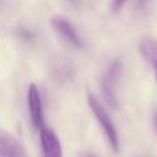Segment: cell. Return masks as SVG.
Here are the masks:
<instances>
[{
  "mask_svg": "<svg viewBox=\"0 0 157 157\" xmlns=\"http://www.w3.org/2000/svg\"><path fill=\"white\" fill-rule=\"evenodd\" d=\"M88 104H90V108L93 112L96 119L99 121L102 129L104 130V134H105L107 139L109 140V144H110L113 151L119 152V137H118L117 129L114 128V124L112 123L109 115L107 114V112L104 110V108L102 107L99 101L92 93H88Z\"/></svg>",
  "mask_w": 157,
  "mask_h": 157,
  "instance_id": "cell-1",
  "label": "cell"
},
{
  "mask_svg": "<svg viewBox=\"0 0 157 157\" xmlns=\"http://www.w3.org/2000/svg\"><path fill=\"white\" fill-rule=\"evenodd\" d=\"M120 72H121L120 63L113 61L109 65V67L107 69V71L103 76V80H102L103 94H104L108 104L113 108H117V105H118V101H117V96H115V87H117V83L119 81Z\"/></svg>",
  "mask_w": 157,
  "mask_h": 157,
  "instance_id": "cell-2",
  "label": "cell"
},
{
  "mask_svg": "<svg viewBox=\"0 0 157 157\" xmlns=\"http://www.w3.org/2000/svg\"><path fill=\"white\" fill-rule=\"evenodd\" d=\"M27 101H28V109L31 114V120L33 125L40 130L44 126V118H43V109H42V99L39 91L34 83H31L28 86V93H27Z\"/></svg>",
  "mask_w": 157,
  "mask_h": 157,
  "instance_id": "cell-3",
  "label": "cell"
},
{
  "mask_svg": "<svg viewBox=\"0 0 157 157\" xmlns=\"http://www.w3.org/2000/svg\"><path fill=\"white\" fill-rule=\"evenodd\" d=\"M0 157H28L18 140L2 129H0Z\"/></svg>",
  "mask_w": 157,
  "mask_h": 157,
  "instance_id": "cell-4",
  "label": "cell"
},
{
  "mask_svg": "<svg viewBox=\"0 0 157 157\" xmlns=\"http://www.w3.org/2000/svg\"><path fill=\"white\" fill-rule=\"evenodd\" d=\"M52 26L55 29V32L61 38H64L67 43H70V44H72L74 47H77V48H81L83 45L80 36L77 34V32L75 31V28L72 27V25L67 20H65L63 17H59V16L53 17L52 18Z\"/></svg>",
  "mask_w": 157,
  "mask_h": 157,
  "instance_id": "cell-5",
  "label": "cell"
},
{
  "mask_svg": "<svg viewBox=\"0 0 157 157\" xmlns=\"http://www.w3.org/2000/svg\"><path fill=\"white\" fill-rule=\"evenodd\" d=\"M40 131V145L43 157H63L61 145L56 135L47 128H43Z\"/></svg>",
  "mask_w": 157,
  "mask_h": 157,
  "instance_id": "cell-6",
  "label": "cell"
},
{
  "mask_svg": "<svg viewBox=\"0 0 157 157\" xmlns=\"http://www.w3.org/2000/svg\"><path fill=\"white\" fill-rule=\"evenodd\" d=\"M140 53L152 65L157 81V40L151 37H144L139 44Z\"/></svg>",
  "mask_w": 157,
  "mask_h": 157,
  "instance_id": "cell-7",
  "label": "cell"
},
{
  "mask_svg": "<svg viewBox=\"0 0 157 157\" xmlns=\"http://www.w3.org/2000/svg\"><path fill=\"white\" fill-rule=\"evenodd\" d=\"M125 1H126V0H113V2H112V9H113V11H118V10L125 4Z\"/></svg>",
  "mask_w": 157,
  "mask_h": 157,
  "instance_id": "cell-8",
  "label": "cell"
},
{
  "mask_svg": "<svg viewBox=\"0 0 157 157\" xmlns=\"http://www.w3.org/2000/svg\"><path fill=\"white\" fill-rule=\"evenodd\" d=\"M78 157H97V156L93 155V153H91V152H83V153H81Z\"/></svg>",
  "mask_w": 157,
  "mask_h": 157,
  "instance_id": "cell-9",
  "label": "cell"
},
{
  "mask_svg": "<svg viewBox=\"0 0 157 157\" xmlns=\"http://www.w3.org/2000/svg\"><path fill=\"white\" fill-rule=\"evenodd\" d=\"M156 130H157V115H156Z\"/></svg>",
  "mask_w": 157,
  "mask_h": 157,
  "instance_id": "cell-10",
  "label": "cell"
},
{
  "mask_svg": "<svg viewBox=\"0 0 157 157\" xmlns=\"http://www.w3.org/2000/svg\"><path fill=\"white\" fill-rule=\"evenodd\" d=\"M139 2H140V4H142V2H144V0H139Z\"/></svg>",
  "mask_w": 157,
  "mask_h": 157,
  "instance_id": "cell-11",
  "label": "cell"
},
{
  "mask_svg": "<svg viewBox=\"0 0 157 157\" xmlns=\"http://www.w3.org/2000/svg\"><path fill=\"white\" fill-rule=\"evenodd\" d=\"M71 1H75V0H71Z\"/></svg>",
  "mask_w": 157,
  "mask_h": 157,
  "instance_id": "cell-12",
  "label": "cell"
}]
</instances>
